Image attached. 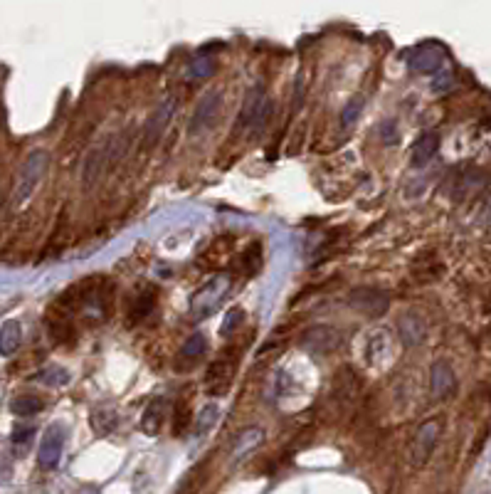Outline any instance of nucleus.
<instances>
[{
  "instance_id": "nucleus-14",
  "label": "nucleus",
  "mask_w": 491,
  "mask_h": 494,
  "mask_svg": "<svg viewBox=\"0 0 491 494\" xmlns=\"http://www.w3.org/2000/svg\"><path fill=\"white\" fill-rule=\"evenodd\" d=\"M168 401L165 398H153L151 403L146 406V411H143V416H141V428H143V433L146 435H158V433L163 430V425H165V421H168Z\"/></svg>"
},
{
  "instance_id": "nucleus-32",
  "label": "nucleus",
  "mask_w": 491,
  "mask_h": 494,
  "mask_svg": "<svg viewBox=\"0 0 491 494\" xmlns=\"http://www.w3.org/2000/svg\"><path fill=\"white\" fill-rule=\"evenodd\" d=\"M452 82H454L452 74H449V72H442V74H439V77L432 82V89H434V92H444V89L452 87Z\"/></svg>"
},
{
  "instance_id": "nucleus-10",
  "label": "nucleus",
  "mask_w": 491,
  "mask_h": 494,
  "mask_svg": "<svg viewBox=\"0 0 491 494\" xmlns=\"http://www.w3.org/2000/svg\"><path fill=\"white\" fill-rule=\"evenodd\" d=\"M175 112V102L173 99H165V102L161 104V107L153 112V117L148 119L146 129H143V136H141V151H148V148H153L158 143V139L163 136L165 127H168L170 117H173Z\"/></svg>"
},
{
  "instance_id": "nucleus-5",
  "label": "nucleus",
  "mask_w": 491,
  "mask_h": 494,
  "mask_svg": "<svg viewBox=\"0 0 491 494\" xmlns=\"http://www.w3.org/2000/svg\"><path fill=\"white\" fill-rule=\"evenodd\" d=\"M348 307L353 312L363 314V317H370V319H378L388 312L390 307V297L383 292V289H375V287H358L348 294Z\"/></svg>"
},
{
  "instance_id": "nucleus-20",
  "label": "nucleus",
  "mask_w": 491,
  "mask_h": 494,
  "mask_svg": "<svg viewBox=\"0 0 491 494\" xmlns=\"http://www.w3.org/2000/svg\"><path fill=\"white\" fill-rule=\"evenodd\" d=\"M437 148H439V136L437 134H432V131H427V134H422V136L415 141V146H413V166H425V163L430 161V158L437 153Z\"/></svg>"
},
{
  "instance_id": "nucleus-30",
  "label": "nucleus",
  "mask_w": 491,
  "mask_h": 494,
  "mask_svg": "<svg viewBox=\"0 0 491 494\" xmlns=\"http://www.w3.org/2000/svg\"><path fill=\"white\" fill-rule=\"evenodd\" d=\"M262 249H259V245H252V249H247V252L242 254V264L244 269H247V274H254L259 267H262Z\"/></svg>"
},
{
  "instance_id": "nucleus-1",
  "label": "nucleus",
  "mask_w": 491,
  "mask_h": 494,
  "mask_svg": "<svg viewBox=\"0 0 491 494\" xmlns=\"http://www.w3.org/2000/svg\"><path fill=\"white\" fill-rule=\"evenodd\" d=\"M230 289H232V277L230 274H215L210 277L198 292L190 299V319L193 322H203L210 314H215L220 309V304L227 299Z\"/></svg>"
},
{
  "instance_id": "nucleus-26",
  "label": "nucleus",
  "mask_w": 491,
  "mask_h": 494,
  "mask_svg": "<svg viewBox=\"0 0 491 494\" xmlns=\"http://www.w3.org/2000/svg\"><path fill=\"white\" fill-rule=\"evenodd\" d=\"M218 418H220V408L215 406V403H208V406L198 413V418H195V435L198 437L208 435L215 428V423H218Z\"/></svg>"
},
{
  "instance_id": "nucleus-7",
  "label": "nucleus",
  "mask_w": 491,
  "mask_h": 494,
  "mask_svg": "<svg viewBox=\"0 0 491 494\" xmlns=\"http://www.w3.org/2000/svg\"><path fill=\"white\" fill-rule=\"evenodd\" d=\"M235 368H237V358L230 361V356H220L210 363L208 376H205V391H208V396H225L227 393L235 376Z\"/></svg>"
},
{
  "instance_id": "nucleus-33",
  "label": "nucleus",
  "mask_w": 491,
  "mask_h": 494,
  "mask_svg": "<svg viewBox=\"0 0 491 494\" xmlns=\"http://www.w3.org/2000/svg\"><path fill=\"white\" fill-rule=\"evenodd\" d=\"M32 437V428H15L13 430V442H28Z\"/></svg>"
},
{
  "instance_id": "nucleus-8",
  "label": "nucleus",
  "mask_w": 491,
  "mask_h": 494,
  "mask_svg": "<svg viewBox=\"0 0 491 494\" xmlns=\"http://www.w3.org/2000/svg\"><path fill=\"white\" fill-rule=\"evenodd\" d=\"M444 54L447 52H444V47L439 42H422L408 54V64L410 69H415L420 74H432L442 67Z\"/></svg>"
},
{
  "instance_id": "nucleus-16",
  "label": "nucleus",
  "mask_w": 491,
  "mask_h": 494,
  "mask_svg": "<svg viewBox=\"0 0 491 494\" xmlns=\"http://www.w3.org/2000/svg\"><path fill=\"white\" fill-rule=\"evenodd\" d=\"M358 393H360V381L353 373V368H348V366L338 368V373L333 376V396L338 398L341 403H350V401H355Z\"/></svg>"
},
{
  "instance_id": "nucleus-3",
  "label": "nucleus",
  "mask_w": 491,
  "mask_h": 494,
  "mask_svg": "<svg viewBox=\"0 0 491 494\" xmlns=\"http://www.w3.org/2000/svg\"><path fill=\"white\" fill-rule=\"evenodd\" d=\"M269 114H272V102L267 99V89H264V84H254L247 92V97H244L242 109H239L237 127L259 131L267 124Z\"/></svg>"
},
{
  "instance_id": "nucleus-4",
  "label": "nucleus",
  "mask_w": 491,
  "mask_h": 494,
  "mask_svg": "<svg viewBox=\"0 0 491 494\" xmlns=\"http://www.w3.org/2000/svg\"><path fill=\"white\" fill-rule=\"evenodd\" d=\"M439 433H442V421H437V418H432V421L422 423L418 428V433L413 437V445H410V462H413L415 470L427 465L434 447H437Z\"/></svg>"
},
{
  "instance_id": "nucleus-23",
  "label": "nucleus",
  "mask_w": 491,
  "mask_h": 494,
  "mask_svg": "<svg viewBox=\"0 0 491 494\" xmlns=\"http://www.w3.org/2000/svg\"><path fill=\"white\" fill-rule=\"evenodd\" d=\"M153 304H156V292H153V289H146V292L138 294V297L134 299L131 312H129V324H138L141 319H146L148 314H151Z\"/></svg>"
},
{
  "instance_id": "nucleus-12",
  "label": "nucleus",
  "mask_w": 491,
  "mask_h": 494,
  "mask_svg": "<svg viewBox=\"0 0 491 494\" xmlns=\"http://www.w3.org/2000/svg\"><path fill=\"white\" fill-rule=\"evenodd\" d=\"M220 102H223V99H220V92L205 94V97L198 102V107H195L193 119H190V124H188V131L190 134H198V131H203V129H208L210 124L218 119Z\"/></svg>"
},
{
  "instance_id": "nucleus-9",
  "label": "nucleus",
  "mask_w": 491,
  "mask_h": 494,
  "mask_svg": "<svg viewBox=\"0 0 491 494\" xmlns=\"http://www.w3.org/2000/svg\"><path fill=\"white\" fill-rule=\"evenodd\" d=\"M62 447H64V425L52 423V425L45 430L42 442H40V450H37L40 465L47 467V470L57 467L59 457H62Z\"/></svg>"
},
{
  "instance_id": "nucleus-25",
  "label": "nucleus",
  "mask_w": 491,
  "mask_h": 494,
  "mask_svg": "<svg viewBox=\"0 0 491 494\" xmlns=\"http://www.w3.org/2000/svg\"><path fill=\"white\" fill-rule=\"evenodd\" d=\"M215 69V62H213V54H195L190 59V67H188V77L193 82H205V79L213 74Z\"/></svg>"
},
{
  "instance_id": "nucleus-31",
  "label": "nucleus",
  "mask_w": 491,
  "mask_h": 494,
  "mask_svg": "<svg viewBox=\"0 0 491 494\" xmlns=\"http://www.w3.org/2000/svg\"><path fill=\"white\" fill-rule=\"evenodd\" d=\"M242 309H232V312L227 314V317H225V322H223V327H220V334H223V336H230V334L235 331V329H237V324L242 322Z\"/></svg>"
},
{
  "instance_id": "nucleus-29",
  "label": "nucleus",
  "mask_w": 491,
  "mask_h": 494,
  "mask_svg": "<svg viewBox=\"0 0 491 494\" xmlns=\"http://www.w3.org/2000/svg\"><path fill=\"white\" fill-rule=\"evenodd\" d=\"M363 107H365V99L360 97H353L348 104H345V109H343V114H341V124H343L345 129L348 127H353L355 122H358V117L363 114Z\"/></svg>"
},
{
  "instance_id": "nucleus-2",
  "label": "nucleus",
  "mask_w": 491,
  "mask_h": 494,
  "mask_svg": "<svg viewBox=\"0 0 491 494\" xmlns=\"http://www.w3.org/2000/svg\"><path fill=\"white\" fill-rule=\"evenodd\" d=\"M47 163H49L47 151H32L28 156V161H25L23 168H20L18 183H15V191H13V201L18 203V206H23L25 201H30V196L35 193V188L40 186L45 171H47Z\"/></svg>"
},
{
  "instance_id": "nucleus-15",
  "label": "nucleus",
  "mask_w": 491,
  "mask_h": 494,
  "mask_svg": "<svg viewBox=\"0 0 491 494\" xmlns=\"http://www.w3.org/2000/svg\"><path fill=\"white\" fill-rule=\"evenodd\" d=\"M205 348H208V341H205L203 334H193V336L180 346L178 356H175V368H178V371H188V368H193L195 363L203 358Z\"/></svg>"
},
{
  "instance_id": "nucleus-11",
  "label": "nucleus",
  "mask_w": 491,
  "mask_h": 494,
  "mask_svg": "<svg viewBox=\"0 0 491 494\" xmlns=\"http://www.w3.org/2000/svg\"><path fill=\"white\" fill-rule=\"evenodd\" d=\"M430 391L437 401H447L457 391V378L447 361H434L430 368Z\"/></svg>"
},
{
  "instance_id": "nucleus-28",
  "label": "nucleus",
  "mask_w": 491,
  "mask_h": 494,
  "mask_svg": "<svg viewBox=\"0 0 491 494\" xmlns=\"http://www.w3.org/2000/svg\"><path fill=\"white\" fill-rule=\"evenodd\" d=\"M205 467H208V462H200L198 467H193L190 470V475L183 480V485L178 487V494H195L203 487V482H205Z\"/></svg>"
},
{
  "instance_id": "nucleus-17",
  "label": "nucleus",
  "mask_w": 491,
  "mask_h": 494,
  "mask_svg": "<svg viewBox=\"0 0 491 494\" xmlns=\"http://www.w3.org/2000/svg\"><path fill=\"white\" fill-rule=\"evenodd\" d=\"M264 442V430L262 428H244L237 435L232 445V462H242L249 452H254Z\"/></svg>"
},
{
  "instance_id": "nucleus-21",
  "label": "nucleus",
  "mask_w": 491,
  "mask_h": 494,
  "mask_svg": "<svg viewBox=\"0 0 491 494\" xmlns=\"http://www.w3.org/2000/svg\"><path fill=\"white\" fill-rule=\"evenodd\" d=\"M20 341H23V329L15 319L5 322L0 327V356H13L18 351Z\"/></svg>"
},
{
  "instance_id": "nucleus-18",
  "label": "nucleus",
  "mask_w": 491,
  "mask_h": 494,
  "mask_svg": "<svg viewBox=\"0 0 491 494\" xmlns=\"http://www.w3.org/2000/svg\"><path fill=\"white\" fill-rule=\"evenodd\" d=\"M104 166H107V148H94V151L87 156V161H84V171H82V186H84V191H89V188H92L94 183L99 181Z\"/></svg>"
},
{
  "instance_id": "nucleus-24",
  "label": "nucleus",
  "mask_w": 491,
  "mask_h": 494,
  "mask_svg": "<svg viewBox=\"0 0 491 494\" xmlns=\"http://www.w3.org/2000/svg\"><path fill=\"white\" fill-rule=\"evenodd\" d=\"M170 418H173V423H170V428H173V435L175 437H183L185 433L190 430V406L183 401V398L173 403V413H170Z\"/></svg>"
},
{
  "instance_id": "nucleus-27",
  "label": "nucleus",
  "mask_w": 491,
  "mask_h": 494,
  "mask_svg": "<svg viewBox=\"0 0 491 494\" xmlns=\"http://www.w3.org/2000/svg\"><path fill=\"white\" fill-rule=\"evenodd\" d=\"M35 378L49 388H59L69 383V373H67V368H62V366H45Z\"/></svg>"
},
{
  "instance_id": "nucleus-6",
  "label": "nucleus",
  "mask_w": 491,
  "mask_h": 494,
  "mask_svg": "<svg viewBox=\"0 0 491 494\" xmlns=\"http://www.w3.org/2000/svg\"><path fill=\"white\" fill-rule=\"evenodd\" d=\"M299 346L309 353H317V356H326V353L336 351L341 346V334L333 327L326 324H317V327L307 329L299 339Z\"/></svg>"
},
{
  "instance_id": "nucleus-22",
  "label": "nucleus",
  "mask_w": 491,
  "mask_h": 494,
  "mask_svg": "<svg viewBox=\"0 0 491 494\" xmlns=\"http://www.w3.org/2000/svg\"><path fill=\"white\" fill-rule=\"evenodd\" d=\"M45 408V401L37 396H18L10 401V413L18 418H30V416H37L40 411Z\"/></svg>"
},
{
  "instance_id": "nucleus-13",
  "label": "nucleus",
  "mask_w": 491,
  "mask_h": 494,
  "mask_svg": "<svg viewBox=\"0 0 491 494\" xmlns=\"http://www.w3.org/2000/svg\"><path fill=\"white\" fill-rule=\"evenodd\" d=\"M398 331L405 346H418V343H422L425 336H427V324H425V319L420 317V314L408 312L400 317Z\"/></svg>"
},
{
  "instance_id": "nucleus-19",
  "label": "nucleus",
  "mask_w": 491,
  "mask_h": 494,
  "mask_svg": "<svg viewBox=\"0 0 491 494\" xmlns=\"http://www.w3.org/2000/svg\"><path fill=\"white\" fill-rule=\"evenodd\" d=\"M89 425L97 435H109L114 428L119 425V413L114 408H107V406H99L89 413Z\"/></svg>"
}]
</instances>
